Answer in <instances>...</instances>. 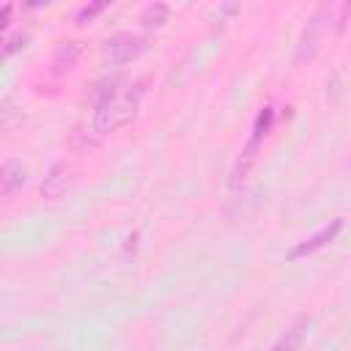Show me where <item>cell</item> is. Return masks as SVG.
Segmentation results:
<instances>
[{
  "instance_id": "obj_1",
  "label": "cell",
  "mask_w": 351,
  "mask_h": 351,
  "mask_svg": "<svg viewBox=\"0 0 351 351\" xmlns=\"http://www.w3.org/2000/svg\"><path fill=\"white\" fill-rule=\"evenodd\" d=\"M140 99H143V85H132L126 90H104L96 101V110H93V129L99 134H110L121 126H126L134 115H137V107H140Z\"/></svg>"
},
{
  "instance_id": "obj_2",
  "label": "cell",
  "mask_w": 351,
  "mask_h": 351,
  "mask_svg": "<svg viewBox=\"0 0 351 351\" xmlns=\"http://www.w3.org/2000/svg\"><path fill=\"white\" fill-rule=\"evenodd\" d=\"M332 8L335 5H329V3H324V5H318V11L310 16V22L304 25V30H302V36H299V41H296V60L302 63V60H310L315 52H318V47H321V38H324V30H326V22H332Z\"/></svg>"
},
{
  "instance_id": "obj_3",
  "label": "cell",
  "mask_w": 351,
  "mask_h": 351,
  "mask_svg": "<svg viewBox=\"0 0 351 351\" xmlns=\"http://www.w3.org/2000/svg\"><path fill=\"white\" fill-rule=\"evenodd\" d=\"M104 60L112 63V66H121V63H129L134 58H140L145 52V38L137 36V33H115L104 41Z\"/></svg>"
},
{
  "instance_id": "obj_4",
  "label": "cell",
  "mask_w": 351,
  "mask_h": 351,
  "mask_svg": "<svg viewBox=\"0 0 351 351\" xmlns=\"http://www.w3.org/2000/svg\"><path fill=\"white\" fill-rule=\"evenodd\" d=\"M343 230V217H335V219H329L326 225H321L315 233H310L304 241H299L291 252H288V258L291 261H296V258H304V255H310V252H315V250H321V247H326L329 241H335L337 239V233Z\"/></svg>"
},
{
  "instance_id": "obj_5",
  "label": "cell",
  "mask_w": 351,
  "mask_h": 351,
  "mask_svg": "<svg viewBox=\"0 0 351 351\" xmlns=\"http://www.w3.org/2000/svg\"><path fill=\"white\" fill-rule=\"evenodd\" d=\"M71 173H74V170H71L66 162H55V165L47 170L44 181H41V195H44V197H49V200L60 197V195L71 186V181H74V176H71Z\"/></svg>"
},
{
  "instance_id": "obj_6",
  "label": "cell",
  "mask_w": 351,
  "mask_h": 351,
  "mask_svg": "<svg viewBox=\"0 0 351 351\" xmlns=\"http://www.w3.org/2000/svg\"><path fill=\"white\" fill-rule=\"evenodd\" d=\"M307 326H310V318L307 315H302V318H296L266 351H302V346H304V335H307Z\"/></svg>"
},
{
  "instance_id": "obj_7",
  "label": "cell",
  "mask_w": 351,
  "mask_h": 351,
  "mask_svg": "<svg viewBox=\"0 0 351 351\" xmlns=\"http://www.w3.org/2000/svg\"><path fill=\"white\" fill-rule=\"evenodd\" d=\"M25 184H27V167L19 159H5L0 165V192H3V197L14 195Z\"/></svg>"
},
{
  "instance_id": "obj_8",
  "label": "cell",
  "mask_w": 351,
  "mask_h": 351,
  "mask_svg": "<svg viewBox=\"0 0 351 351\" xmlns=\"http://www.w3.org/2000/svg\"><path fill=\"white\" fill-rule=\"evenodd\" d=\"M258 145H261V143L250 140V143L241 148V154H239V159H236V165H233V170H230V186H233V189L247 181V176H250V170H252V165H255V159H258Z\"/></svg>"
},
{
  "instance_id": "obj_9",
  "label": "cell",
  "mask_w": 351,
  "mask_h": 351,
  "mask_svg": "<svg viewBox=\"0 0 351 351\" xmlns=\"http://www.w3.org/2000/svg\"><path fill=\"white\" fill-rule=\"evenodd\" d=\"M77 58H80V44L77 41H60L55 55H52V66H55V71H69V69H74Z\"/></svg>"
},
{
  "instance_id": "obj_10",
  "label": "cell",
  "mask_w": 351,
  "mask_h": 351,
  "mask_svg": "<svg viewBox=\"0 0 351 351\" xmlns=\"http://www.w3.org/2000/svg\"><path fill=\"white\" fill-rule=\"evenodd\" d=\"M167 16H170V5H167V3H148V5L140 11V22H143L145 27H159V25L167 22Z\"/></svg>"
},
{
  "instance_id": "obj_11",
  "label": "cell",
  "mask_w": 351,
  "mask_h": 351,
  "mask_svg": "<svg viewBox=\"0 0 351 351\" xmlns=\"http://www.w3.org/2000/svg\"><path fill=\"white\" fill-rule=\"evenodd\" d=\"M271 123H274V110H271V107H263V110L258 112V118H255V126H252V137H250V140L261 143V140L269 134Z\"/></svg>"
},
{
  "instance_id": "obj_12",
  "label": "cell",
  "mask_w": 351,
  "mask_h": 351,
  "mask_svg": "<svg viewBox=\"0 0 351 351\" xmlns=\"http://www.w3.org/2000/svg\"><path fill=\"white\" fill-rule=\"evenodd\" d=\"M107 8V3H90V5H82V8H77V14H74V19L77 22H85V19H93L96 14H101Z\"/></svg>"
},
{
  "instance_id": "obj_13",
  "label": "cell",
  "mask_w": 351,
  "mask_h": 351,
  "mask_svg": "<svg viewBox=\"0 0 351 351\" xmlns=\"http://www.w3.org/2000/svg\"><path fill=\"white\" fill-rule=\"evenodd\" d=\"M19 47H25V33H11L8 38H5V55H14Z\"/></svg>"
}]
</instances>
